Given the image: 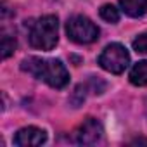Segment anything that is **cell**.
Returning a JSON list of instances; mask_svg holds the SVG:
<instances>
[{"label":"cell","instance_id":"cell-1","mask_svg":"<svg viewBox=\"0 0 147 147\" xmlns=\"http://www.w3.org/2000/svg\"><path fill=\"white\" fill-rule=\"evenodd\" d=\"M21 67H23V71L30 73L35 78L45 82L47 85H50L54 88H62L69 82V73L59 59L30 57V59L23 61Z\"/></svg>","mask_w":147,"mask_h":147},{"label":"cell","instance_id":"cell-2","mask_svg":"<svg viewBox=\"0 0 147 147\" xmlns=\"http://www.w3.org/2000/svg\"><path fill=\"white\" fill-rule=\"evenodd\" d=\"M59 40V21L55 16H43L30 30V43L38 50H52Z\"/></svg>","mask_w":147,"mask_h":147},{"label":"cell","instance_id":"cell-3","mask_svg":"<svg viewBox=\"0 0 147 147\" xmlns=\"http://www.w3.org/2000/svg\"><path fill=\"white\" fill-rule=\"evenodd\" d=\"M66 33L69 40L80 45L92 43L99 38V28L85 16H73L66 23Z\"/></svg>","mask_w":147,"mask_h":147},{"label":"cell","instance_id":"cell-4","mask_svg":"<svg viewBox=\"0 0 147 147\" xmlns=\"http://www.w3.org/2000/svg\"><path fill=\"white\" fill-rule=\"evenodd\" d=\"M99 64H100L102 69L113 73V75H119V73H123L130 64V54L123 45L111 43L99 55Z\"/></svg>","mask_w":147,"mask_h":147},{"label":"cell","instance_id":"cell-5","mask_svg":"<svg viewBox=\"0 0 147 147\" xmlns=\"http://www.w3.org/2000/svg\"><path fill=\"white\" fill-rule=\"evenodd\" d=\"M75 138L82 145H94L102 138V125L94 118H87L76 130Z\"/></svg>","mask_w":147,"mask_h":147},{"label":"cell","instance_id":"cell-6","mask_svg":"<svg viewBox=\"0 0 147 147\" xmlns=\"http://www.w3.org/2000/svg\"><path fill=\"white\" fill-rule=\"evenodd\" d=\"M47 140V133L36 126H24L21 128L16 137H14V144L19 147H31V145H42Z\"/></svg>","mask_w":147,"mask_h":147},{"label":"cell","instance_id":"cell-7","mask_svg":"<svg viewBox=\"0 0 147 147\" xmlns=\"http://www.w3.org/2000/svg\"><path fill=\"white\" fill-rule=\"evenodd\" d=\"M119 5L131 18H140L147 12V0H119Z\"/></svg>","mask_w":147,"mask_h":147},{"label":"cell","instance_id":"cell-8","mask_svg":"<svg viewBox=\"0 0 147 147\" xmlns=\"http://www.w3.org/2000/svg\"><path fill=\"white\" fill-rule=\"evenodd\" d=\"M130 82L137 87L147 85V61L137 62L130 71Z\"/></svg>","mask_w":147,"mask_h":147},{"label":"cell","instance_id":"cell-9","mask_svg":"<svg viewBox=\"0 0 147 147\" xmlns=\"http://www.w3.org/2000/svg\"><path fill=\"white\" fill-rule=\"evenodd\" d=\"M16 38L12 36V35H7V33H4L2 35V57L4 59H7V57H11L12 54H14V50H16Z\"/></svg>","mask_w":147,"mask_h":147},{"label":"cell","instance_id":"cell-10","mask_svg":"<svg viewBox=\"0 0 147 147\" xmlns=\"http://www.w3.org/2000/svg\"><path fill=\"white\" fill-rule=\"evenodd\" d=\"M100 18H102L104 21H107V23H118V19H119V11H118L114 5H111V4H106V5L100 7Z\"/></svg>","mask_w":147,"mask_h":147},{"label":"cell","instance_id":"cell-11","mask_svg":"<svg viewBox=\"0 0 147 147\" xmlns=\"http://www.w3.org/2000/svg\"><path fill=\"white\" fill-rule=\"evenodd\" d=\"M133 49L138 52V54H147V33L137 36L133 40Z\"/></svg>","mask_w":147,"mask_h":147},{"label":"cell","instance_id":"cell-12","mask_svg":"<svg viewBox=\"0 0 147 147\" xmlns=\"http://www.w3.org/2000/svg\"><path fill=\"white\" fill-rule=\"evenodd\" d=\"M131 144H133V145H135V144H145V145H147V138H144V137H138V138L131 140Z\"/></svg>","mask_w":147,"mask_h":147}]
</instances>
